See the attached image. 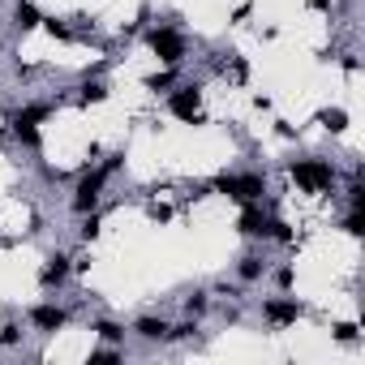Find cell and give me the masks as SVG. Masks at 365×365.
<instances>
[{
    "label": "cell",
    "instance_id": "1",
    "mask_svg": "<svg viewBox=\"0 0 365 365\" xmlns=\"http://www.w3.org/2000/svg\"><path fill=\"white\" fill-rule=\"evenodd\" d=\"M120 163H125V150L108 155L103 163L86 168V172L73 180V194H69V211H73V215H91V211H99V202H103V190H108V180L120 172Z\"/></svg>",
    "mask_w": 365,
    "mask_h": 365
},
{
    "label": "cell",
    "instance_id": "2",
    "mask_svg": "<svg viewBox=\"0 0 365 365\" xmlns=\"http://www.w3.org/2000/svg\"><path fill=\"white\" fill-rule=\"evenodd\" d=\"M288 176H292V185H297L301 194H314V198L335 194V180H339L335 163H331V159H318V155L292 159V163H288Z\"/></svg>",
    "mask_w": 365,
    "mask_h": 365
},
{
    "label": "cell",
    "instance_id": "3",
    "mask_svg": "<svg viewBox=\"0 0 365 365\" xmlns=\"http://www.w3.org/2000/svg\"><path fill=\"white\" fill-rule=\"evenodd\" d=\"M207 194H224L228 202L245 207V202H262L267 198V176L262 172H220L207 180Z\"/></svg>",
    "mask_w": 365,
    "mask_h": 365
},
{
    "label": "cell",
    "instance_id": "4",
    "mask_svg": "<svg viewBox=\"0 0 365 365\" xmlns=\"http://www.w3.org/2000/svg\"><path fill=\"white\" fill-rule=\"evenodd\" d=\"M202 82H176L168 95H163V108L172 120L180 125H207V108H202Z\"/></svg>",
    "mask_w": 365,
    "mask_h": 365
},
{
    "label": "cell",
    "instance_id": "5",
    "mask_svg": "<svg viewBox=\"0 0 365 365\" xmlns=\"http://www.w3.org/2000/svg\"><path fill=\"white\" fill-rule=\"evenodd\" d=\"M146 52H150L159 65H180V61L190 56V39H185V31H180V26L159 22V26L146 31Z\"/></svg>",
    "mask_w": 365,
    "mask_h": 365
},
{
    "label": "cell",
    "instance_id": "6",
    "mask_svg": "<svg viewBox=\"0 0 365 365\" xmlns=\"http://www.w3.org/2000/svg\"><path fill=\"white\" fill-rule=\"evenodd\" d=\"M301 318H305V305H301L297 297H288V292H279V297H267V301H262V322H267V327H275V331L297 327Z\"/></svg>",
    "mask_w": 365,
    "mask_h": 365
},
{
    "label": "cell",
    "instance_id": "7",
    "mask_svg": "<svg viewBox=\"0 0 365 365\" xmlns=\"http://www.w3.org/2000/svg\"><path fill=\"white\" fill-rule=\"evenodd\" d=\"M26 322H31L39 335H56V331H65V327H69V309H65V305H56V301H39V305H31V309H26Z\"/></svg>",
    "mask_w": 365,
    "mask_h": 365
},
{
    "label": "cell",
    "instance_id": "8",
    "mask_svg": "<svg viewBox=\"0 0 365 365\" xmlns=\"http://www.w3.org/2000/svg\"><path fill=\"white\" fill-rule=\"evenodd\" d=\"M69 275H73V258H69L65 250H56V254H48L43 267H39V288H43V292H61V288L69 284Z\"/></svg>",
    "mask_w": 365,
    "mask_h": 365
},
{
    "label": "cell",
    "instance_id": "9",
    "mask_svg": "<svg viewBox=\"0 0 365 365\" xmlns=\"http://www.w3.org/2000/svg\"><path fill=\"white\" fill-rule=\"evenodd\" d=\"M267 228H271V211H262V202H245L237 211V232L250 237V241H267Z\"/></svg>",
    "mask_w": 365,
    "mask_h": 365
},
{
    "label": "cell",
    "instance_id": "10",
    "mask_svg": "<svg viewBox=\"0 0 365 365\" xmlns=\"http://www.w3.org/2000/svg\"><path fill=\"white\" fill-rule=\"evenodd\" d=\"M168 327H172L168 318H159V314H142V318H133L129 331H133L138 339H146V344H168Z\"/></svg>",
    "mask_w": 365,
    "mask_h": 365
},
{
    "label": "cell",
    "instance_id": "11",
    "mask_svg": "<svg viewBox=\"0 0 365 365\" xmlns=\"http://www.w3.org/2000/svg\"><path fill=\"white\" fill-rule=\"evenodd\" d=\"M52 112H56L52 99H31V103H22V108L9 116V125H43V120H52Z\"/></svg>",
    "mask_w": 365,
    "mask_h": 365
},
{
    "label": "cell",
    "instance_id": "12",
    "mask_svg": "<svg viewBox=\"0 0 365 365\" xmlns=\"http://www.w3.org/2000/svg\"><path fill=\"white\" fill-rule=\"evenodd\" d=\"M39 26H43V9L35 5V0H18V5H14V31L18 35H31Z\"/></svg>",
    "mask_w": 365,
    "mask_h": 365
},
{
    "label": "cell",
    "instance_id": "13",
    "mask_svg": "<svg viewBox=\"0 0 365 365\" xmlns=\"http://www.w3.org/2000/svg\"><path fill=\"white\" fill-rule=\"evenodd\" d=\"M267 271H271V262H267L262 254H241V258H237V279H241V284H258Z\"/></svg>",
    "mask_w": 365,
    "mask_h": 365
},
{
    "label": "cell",
    "instance_id": "14",
    "mask_svg": "<svg viewBox=\"0 0 365 365\" xmlns=\"http://www.w3.org/2000/svg\"><path fill=\"white\" fill-rule=\"evenodd\" d=\"M176 82H180V65H163L159 73H146V78H142V86H146L150 95H159V91L168 95V91H172Z\"/></svg>",
    "mask_w": 365,
    "mask_h": 365
},
{
    "label": "cell",
    "instance_id": "15",
    "mask_svg": "<svg viewBox=\"0 0 365 365\" xmlns=\"http://www.w3.org/2000/svg\"><path fill=\"white\" fill-rule=\"evenodd\" d=\"M112 95V86L103 82V78H82V86H78V103L82 108H91V103H103Z\"/></svg>",
    "mask_w": 365,
    "mask_h": 365
},
{
    "label": "cell",
    "instance_id": "16",
    "mask_svg": "<svg viewBox=\"0 0 365 365\" xmlns=\"http://www.w3.org/2000/svg\"><path fill=\"white\" fill-rule=\"evenodd\" d=\"M91 331H95L103 344H125V335H129L116 318H91Z\"/></svg>",
    "mask_w": 365,
    "mask_h": 365
},
{
    "label": "cell",
    "instance_id": "17",
    "mask_svg": "<svg viewBox=\"0 0 365 365\" xmlns=\"http://www.w3.org/2000/svg\"><path fill=\"white\" fill-rule=\"evenodd\" d=\"M9 133H14L18 146H26V150H43V133H39V125H9Z\"/></svg>",
    "mask_w": 365,
    "mask_h": 365
},
{
    "label": "cell",
    "instance_id": "18",
    "mask_svg": "<svg viewBox=\"0 0 365 365\" xmlns=\"http://www.w3.org/2000/svg\"><path fill=\"white\" fill-rule=\"evenodd\" d=\"M314 120H318L327 133H344V129H348V112H344V108H322Z\"/></svg>",
    "mask_w": 365,
    "mask_h": 365
},
{
    "label": "cell",
    "instance_id": "19",
    "mask_svg": "<svg viewBox=\"0 0 365 365\" xmlns=\"http://www.w3.org/2000/svg\"><path fill=\"white\" fill-rule=\"evenodd\" d=\"M339 232H344V237H352V241H361V237H365V211L348 207V211H344V220H339Z\"/></svg>",
    "mask_w": 365,
    "mask_h": 365
},
{
    "label": "cell",
    "instance_id": "20",
    "mask_svg": "<svg viewBox=\"0 0 365 365\" xmlns=\"http://www.w3.org/2000/svg\"><path fill=\"white\" fill-rule=\"evenodd\" d=\"M180 305H185V318H202V314L211 309V292H207V288H194Z\"/></svg>",
    "mask_w": 365,
    "mask_h": 365
},
{
    "label": "cell",
    "instance_id": "21",
    "mask_svg": "<svg viewBox=\"0 0 365 365\" xmlns=\"http://www.w3.org/2000/svg\"><path fill=\"white\" fill-rule=\"evenodd\" d=\"M78 220H82V228H78V237H82V241L91 245V241H95V237L103 232V215H99V211H91V215H78Z\"/></svg>",
    "mask_w": 365,
    "mask_h": 365
},
{
    "label": "cell",
    "instance_id": "22",
    "mask_svg": "<svg viewBox=\"0 0 365 365\" xmlns=\"http://www.w3.org/2000/svg\"><path fill=\"white\" fill-rule=\"evenodd\" d=\"M267 241H275V245H292V241H297V232H292V224H284V220H275V215H271Z\"/></svg>",
    "mask_w": 365,
    "mask_h": 365
},
{
    "label": "cell",
    "instance_id": "23",
    "mask_svg": "<svg viewBox=\"0 0 365 365\" xmlns=\"http://www.w3.org/2000/svg\"><path fill=\"white\" fill-rule=\"evenodd\" d=\"M18 344H22V322L5 318V322H0V348H18Z\"/></svg>",
    "mask_w": 365,
    "mask_h": 365
},
{
    "label": "cell",
    "instance_id": "24",
    "mask_svg": "<svg viewBox=\"0 0 365 365\" xmlns=\"http://www.w3.org/2000/svg\"><path fill=\"white\" fill-rule=\"evenodd\" d=\"M194 335H198V318H185V322L168 327V344H185V339H194Z\"/></svg>",
    "mask_w": 365,
    "mask_h": 365
},
{
    "label": "cell",
    "instance_id": "25",
    "mask_svg": "<svg viewBox=\"0 0 365 365\" xmlns=\"http://www.w3.org/2000/svg\"><path fill=\"white\" fill-rule=\"evenodd\" d=\"M125 352H120V344H103V348H95L91 352V365H116Z\"/></svg>",
    "mask_w": 365,
    "mask_h": 365
},
{
    "label": "cell",
    "instance_id": "26",
    "mask_svg": "<svg viewBox=\"0 0 365 365\" xmlns=\"http://www.w3.org/2000/svg\"><path fill=\"white\" fill-rule=\"evenodd\" d=\"M43 31H48L52 39H61V43H73V31H69V22H61V18H43Z\"/></svg>",
    "mask_w": 365,
    "mask_h": 365
},
{
    "label": "cell",
    "instance_id": "27",
    "mask_svg": "<svg viewBox=\"0 0 365 365\" xmlns=\"http://www.w3.org/2000/svg\"><path fill=\"white\" fill-rule=\"evenodd\" d=\"M146 220L150 224H172V207L168 202H146Z\"/></svg>",
    "mask_w": 365,
    "mask_h": 365
},
{
    "label": "cell",
    "instance_id": "28",
    "mask_svg": "<svg viewBox=\"0 0 365 365\" xmlns=\"http://www.w3.org/2000/svg\"><path fill=\"white\" fill-rule=\"evenodd\" d=\"M271 279H275V288H279V292H292V288H297V271H292V267H279Z\"/></svg>",
    "mask_w": 365,
    "mask_h": 365
},
{
    "label": "cell",
    "instance_id": "29",
    "mask_svg": "<svg viewBox=\"0 0 365 365\" xmlns=\"http://www.w3.org/2000/svg\"><path fill=\"white\" fill-rule=\"evenodd\" d=\"M335 339L339 344H356V322H339L335 327Z\"/></svg>",
    "mask_w": 365,
    "mask_h": 365
},
{
    "label": "cell",
    "instance_id": "30",
    "mask_svg": "<svg viewBox=\"0 0 365 365\" xmlns=\"http://www.w3.org/2000/svg\"><path fill=\"white\" fill-rule=\"evenodd\" d=\"M39 176L48 180V185H56V180H65V168H52V163H39Z\"/></svg>",
    "mask_w": 365,
    "mask_h": 365
}]
</instances>
